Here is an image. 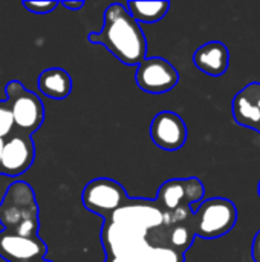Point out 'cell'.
I'll use <instances>...</instances> for the list:
<instances>
[{"label":"cell","mask_w":260,"mask_h":262,"mask_svg":"<svg viewBox=\"0 0 260 262\" xmlns=\"http://www.w3.org/2000/svg\"><path fill=\"white\" fill-rule=\"evenodd\" d=\"M162 221L164 212L155 201L130 198L103 224L106 262H185V255L147 243V232Z\"/></svg>","instance_id":"cell-1"},{"label":"cell","mask_w":260,"mask_h":262,"mask_svg":"<svg viewBox=\"0 0 260 262\" xmlns=\"http://www.w3.org/2000/svg\"><path fill=\"white\" fill-rule=\"evenodd\" d=\"M87 40L103 45L120 63L127 66L139 64L147 54L144 31L123 3H112L106 8L103 29L90 32Z\"/></svg>","instance_id":"cell-2"},{"label":"cell","mask_w":260,"mask_h":262,"mask_svg":"<svg viewBox=\"0 0 260 262\" xmlns=\"http://www.w3.org/2000/svg\"><path fill=\"white\" fill-rule=\"evenodd\" d=\"M0 224L3 230L25 238L38 236L40 210L35 192L26 181L12 183L0 203Z\"/></svg>","instance_id":"cell-3"},{"label":"cell","mask_w":260,"mask_h":262,"mask_svg":"<svg viewBox=\"0 0 260 262\" xmlns=\"http://www.w3.org/2000/svg\"><path fill=\"white\" fill-rule=\"evenodd\" d=\"M238 221V209L227 198H210L193 210L195 235L202 239H218L230 233Z\"/></svg>","instance_id":"cell-4"},{"label":"cell","mask_w":260,"mask_h":262,"mask_svg":"<svg viewBox=\"0 0 260 262\" xmlns=\"http://www.w3.org/2000/svg\"><path fill=\"white\" fill-rule=\"evenodd\" d=\"M6 103L9 106L14 130L32 135L44 121V106L38 95L28 91L18 80H11L6 84Z\"/></svg>","instance_id":"cell-5"},{"label":"cell","mask_w":260,"mask_h":262,"mask_svg":"<svg viewBox=\"0 0 260 262\" xmlns=\"http://www.w3.org/2000/svg\"><path fill=\"white\" fill-rule=\"evenodd\" d=\"M83 206L103 218L109 220L118 209L126 206L130 198L126 189L112 178H95L89 181L81 192Z\"/></svg>","instance_id":"cell-6"},{"label":"cell","mask_w":260,"mask_h":262,"mask_svg":"<svg viewBox=\"0 0 260 262\" xmlns=\"http://www.w3.org/2000/svg\"><path fill=\"white\" fill-rule=\"evenodd\" d=\"M204 196L205 187L199 178H173L161 184L155 203L162 212H173L179 207H192L198 203H202Z\"/></svg>","instance_id":"cell-7"},{"label":"cell","mask_w":260,"mask_h":262,"mask_svg":"<svg viewBox=\"0 0 260 262\" xmlns=\"http://www.w3.org/2000/svg\"><path fill=\"white\" fill-rule=\"evenodd\" d=\"M135 81L138 88L149 94H166L179 81L176 68L162 57L144 58L136 69Z\"/></svg>","instance_id":"cell-8"},{"label":"cell","mask_w":260,"mask_h":262,"mask_svg":"<svg viewBox=\"0 0 260 262\" xmlns=\"http://www.w3.org/2000/svg\"><path fill=\"white\" fill-rule=\"evenodd\" d=\"M35 160V144L32 135L14 130L3 140L2 175L15 178L23 175Z\"/></svg>","instance_id":"cell-9"},{"label":"cell","mask_w":260,"mask_h":262,"mask_svg":"<svg viewBox=\"0 0 260 262\" xmlns=\"http://www.w3.org/2000/svg\"><path fill=\"white\" fill-rule=\"evenodd\" d=\"M150 138L162 150H179L187 141V126L176 112L162 111L150 123Z\"/></svg>","instance_id":"cell-10"},{"label":"cell","mask_w":260,"mask_h":262,"mask_svg":"<svg viewBox=\"0 0 260 262\" xmlns=\"http://www.w3.org/2000/svg\"><path fill=\"white\" fill-rule=\"evenodd\" d=\"M48 246L40 236L25 238L12 232H0V258L6 262H37L44 259Z\"/></svg>","instance_id":"cell-11"},{"label":"cell","mask_w":260,"mask_h":262,"mask_svg":"<svg viewBox=\"0 0 260 262\" xmlns=\"http://www.w3.org/2000/svg\"><path fill=\"white\" fill-rule=\"evenodd\" d=\"M193 63L210 77H222L230 66V51L222 41H208L195 51Z\"/></svg>","instance_id":"cell-12"},{"label":"cell","mask_w":260,"mask_h":262,"mask_svg":"<svg viewBox=\"0 0 260 262\" xmlns=\"http://www.w3.org/2000/svg\"><path fill=\"white\" fill-rule=\"evenodd\" d=\"M233 117L239 126L256 130L260 120V83H250L234 95Z\"/></svg>","instance_id":"cell-13"},{"label":"cell","mask_w":260,"mask_h":262,"mask_svg":"<svg viewBox=\"0 0 260 262\" xmlns=\"http://www.w3.org/2000/svg\"><path fill=\"white\" fill-rule=\"evenodd\" d=\"M38 91L52 100H64L72 92V78L63 68H48L37 78Z\"/></svg>","instance_id":"cell-14"},{"label":"cell","mask_w":260,"mask_h":262,"mask_svg":"<svg viewBox=\"0 0 260 262\" xmlns=\"http://www.w3.org/2000/svg\"><path fill=\"white\" fill-rule=\"evenodd\" d=\"M126 9L138 23H156L166 17L170 9V2H136L130 0L126 3Z\"/></svg>","instance_id":"cell-15"},{"label":"cell","mask_w":260,"mask_h":262,"mask_svg":"<svg viewBox=\"0 0 260 262\" xmlns=\"http://www.w3.org/2000/svg\"><path fill=\"white\" fill-rule=\"evenodd\" d=\"M12 132H14V121H12L9 106L6 103V100L5 101L0 100V138L5 140Z\"/></svg>","instance_id":"cell-16"},{"label":"cell","mask_w":260,"mask_h":262,"mask_svg":"<svg viewBox=\"0 0 260 262\" xmlns=\"http://www.w3.org/2000/svg\"><path fill=\"white\" fill-rule=\"evenodd\" d=\"M21 5H23V8H26L32 14H49L60 5V2H55V0H51V2H23Z\"/></svg>","instance_id":"cell-17"},{"label":"cell","mask_w":260,"mask_h":262,"mask_svg":"<svg viewBox=\"0 0 260 262\" xmlns=\"http://www.w3.org/2000/svg\"><path fill=\"white\" fill-rule=\"evenodd\" d=\"M251 258L254 262H260V230L256 233L251 244Z\"/></svg>","instance_id":"cell-18"},{"label":"cell","mask_w":260,"mask_h":262,"mask_svg":"<svg viewBox=\"0 0 260 262\" xmlns=\"http://www.w3.org/2000/svg\"><path fill=\"white\" fill-rule=\"evenodd\" d=\"M60 5H63L66 9H69V11H78V9H81L83 6H84V2H81V0H66V2H61Z\"/></svg>","instance_id":"cell-19"},{"label":"cell","mask_w":260,"mask_h":262,"mask_svg":"<svg viewBox=\"0 0 260 262\" xmlns=\"http://www.w3.org/2000/svg\"><path fill=\"white\" fill-rule=\"evenodd\" d=\"M2 149H3V140L0 138V175H2Z\"/></svg>","instance_id":"cell-20"},{"label":"cell","mask_w":260,"mask_h":262,"mask_svg":"<svg viewBox=\"0 0 260 262\" xmlns=\"http://www.w3.org/2000/svg\"><path fill=\"white\" fill-rule=\"evenodd\" d=\"M256 132H257V134H260V120H259V124H257V127H256Z\"/></svg>","instance_id":"cell-21"},{"label":"cell","mask_w":260,"mask_h":262,"mask_svg":"<svg viewBox=\"0 0 260 262\" xmlns=\"http://www.w3.org/2000/svg\"><path fill=\"white\" fill-rule=\"evenodd\" d=\"M37 262H52V261H49V259H46V258H44V259H40V261H37Z\"/></svg>","instance_id":"cell-22"},{"label":"cell","mask_w":260,"mask_h":262,"mask_svg":"<svg viewBox=\"0 0 260 262\" xmlns=\"http://www.w3.org/2000/svg\"><path fill=\"white\" fill-rule=\"evenodd\" d=\"M257 193H259V196H260V181H259V186H257Z\"/></svg>","instance_id":"cell-23"}]
</instances>
